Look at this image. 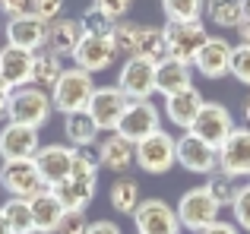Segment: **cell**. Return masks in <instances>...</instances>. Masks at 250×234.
I'll list each match as a JSON object with an SVG mask.
<instances>
[{
  "instance_id": "obj_1",
  "label": "cell",
  "mask_w": 250,
  "mask_h": 234,
  "mask_svg": "<svg viewBox=\"0 0 250 234\" xmlns=\"http://www.w3.org/2000/svg\"><path fill=\"white\" fill-rule=\"evenodd\" d=\"M95 89L98 86H95V79H92V73H85L80 67H70V70H63L57 86L51 89V101H54L57 111L67 117L73 111H85L92 95H95Z\"/></svg>"
},
{
  "instance_id": "obj_2",
  "label": "cell",
  "mask_w": 250,
  "mask_h": 234,
  "mask_svg": "<svg viewBox=\"0 0 250 234\" xmlns=\"http://www.w3.org/2000/svg\"><path fill=\"white\" fill-rule=\"evenodd\" d=\"M51 111H54V101L44 89L38 86H25L16 89L10 95V111H6V120L10 123H22V127L42 130L44 123L51 120Z\"/></svg>"
},
{
  "instance_id": "obj_3",
  "label": "cell",
  "mask_w": 250,
  "mask_h": 234,
  "mask_svg": "<svg viewBox=\"0 0 250 234\" xmlns=\"http://www.w3.org/2000/svg\"><path fill=\"white\" fill-rule=\"evenodd\" d=\"M219 209L222 206L215 203L212 196H209L206 187H193V190H187L181 196V203H177V222H181V228L187 231H206L209 225L219 222Z\"/></svg>"
},
{
  "instance_id": "obj_4",
  "label": "cell",
  "mask_w": 250,
  "mask_h": 234,
  "mask_svg": "<svg viewBox=\"0 0 250 234\" xmlns=\"http://www.w3.org/2000/svg\"><path fill=\"white\" fill-rule=\"evenodd\" d=\"M165 44H168V57L181 63H190L193 67L200 48L209 41V32L203 22H165Z\"/></svg>"
},
{
  "instance_id": "obj_5",
  "label": "cell",
  "mask_w": 250,
  "mask_h": 234,
  "mask_svg": "<svg viewBox=\"0 0 250 234\" xmlns=\"http://www.w3.org/2000/svg\"><path fill=\"white\" fill-rule=\"evenodd\" d=\"M136 165L146 174H168L177 165V139L165 130L136 142Z\"/></svg>"
},
{
  "instance_id": "obj_6",
  "label": "cell",
  "mask_w": 250,
  "mask_h": 234,
  "mask_svg": "<svg viewBox=\"0 0 250 234\" xmlns=\"http://www.w3.org/2000/svg\"><path fill=\"white\" fill-rule=\"evenodd\" d=\"M234 117H231V111H228L225 105H215V101H206L203 105V111H200V117L193 120V127L187 130V133H193V136H200L206 146H212L215 152H219L222 146H225V139L234 133Z\"/></svg>"
},
{
  "instance_id": "obj_7",
  "label": "cell",
  "mask_w": 250,
  "mask_h": 234,
  "mask_svg": "<svg viewBox=\"0 0 250 234\" xmlns=\"http://www.w3.org/2000/svg\"><path fill=\"white\" fill-rule=\"evenodd\" d=\"M0 187H3L10 196H19V199H32V196L48 190V184L42 180V174H38V168H35L32 158L3 161V165H0Z\"/></svg>"
},
{
  "instance_id": "obj_8",
  "label": "cell",
  "mask_w": 250,
  "mask_h": 234,
  "mask_svg": "<svg viewBox=\"0 0 250 234\" xmlns=\"http://www.w3.org/2000/svg\"><path fill=\"white\" fill-rule=\"evenodd\" d=\"M159 130H162V114H159V108H155L152 101H130L127 114L121 117V123H117L114 133L136 146V142L149 139V136L159 133Z\"/></svg>"
},
{
  "instance_id": "obj_9",
  "label": "cell",
  "mask_w": 250,
  "mask_h": 234,
  "mask_svg": "<svg viewBox=\"0 0 250 234\" xmlns=\"http://www.w3.org/2000/svg\"><path fill=\"white\" fill-rule=\"evenodd\" d=\"M32 161H35L42 180L48 184V190H54L63 180H70V174H73V146H61V142L42 146Z\"/></svg>"
},
{
  "instance_id": "obj_10",
  "label": "cell",
  "mask_w": 250,
  "mask_h": 234,
  "mask_svg": "<svg viewBox=\"0 0 250 234\" xmlns=\"http://www.w3.org/2000/svg\"><path fill=\"white\" fill-rule=\"evenodd\" d=\"M155 67H159V63H152V60L130 57V60L121 67L117 89H121L130 101H149V95L155 92Z\"/></svg>"
},
{
  "instance_id": "obj_11",
  "label": "cell",
  "mask_w": 250,
  "mask_h": 234,
  "mask_svg": "<svg viewBox=\"0 0 250 234\" xmlns=\"http://www.w3.org/2000/svg\"><path fill=\"white\" fill-rule=\"evenodd\" d=\"M133 225L140 234H181L177 212L171 209L165 199H143L133 212Z\"/></svg>"
},
{
  "instance_id": "obj_12",
  "label": "cell",
  "mask_w": 250,
  "mask_h": 234,
  "mask_svg": "<svg viewBox=\"0 0 250 234\" xmlns=\"http://www.w3.org/2000/svg\"><path fill=\"white\" fill-rule=\"evenodd\" d=\"M3 32H6V44H10V48H19V51L38 54V51H44V44H48V22H42V19L32 16V13L13 16L10 22L3 25Z\"/></svg>"
},
{
  "instance_id": "obj_13",
  "label": "cell",
  "mask_w": 250,
  "mask_h": 234,
  "mask_svg": "<svg viewBox=\"0 0 250 234\" xmlns=\"http://www.w3.org/2000/svg\"><path fill=\"white\" fill-rule=\"evenodd\" d=\"M127 105H130V98L117 86H102V89H95V95H92L85 111L92 114L98 130H117L121 117L127 114Z\"/></svg>"
},
{
  "instance_id": "obj_14",
  "label": "cell",
  "mask_w": 250,
  "mask_h": 234,
  "mask_svg": "<svg viewBox=\"0 0 250 234\" xmlns=\"http://www.w3.org/2000/svg\"><path fill=\"white\" fill-rule=\"evenodd\" d=\"M177 165L187 168L190 174H215L219 168V152L212 146L200 139L193 133H181L177 136Z\"/></svg>"
},
{
  "instance_id": "obj_15",
  "label": "cell",
  "mask_w": 250,
  "mask_h": 234,
  "mask_svg": "<svg viewBox=\"0 0 250 234\" xmlns=\"http://www.w3.org/2000/svg\"><path fill=\"white\" fill-rule=\"evenodd\" d=\"M38 149H42V136H38V130L22 127V123H6V127L0 130V158H3V161L35 158Z\"/></svg>"
},
{
  "instance_id": "obj_16",
  "label": "cell",
  "mask_w": 250,
  "mask_h": 234,
  "mask_svg": "<svg viewBox=\"0 0 250 234\" xmlns=\"http://www.w3.org/2000/svg\"><path fill=\"white\" fill-rule=\"evenodd\" d=\"M219 171L228 177L241 180L250 177V130H234L225 139V146L219 149Z\"/></svg>"
},
{
  "instance_id": "obj_17",
  "label": "cell",
  "mask_w": 250,
  "mask_h": 234,
  "mask_svg": "<svg viewBox=\"0 0 250 234\" xmlns=\"http://www.w3.org/2000/svg\"><path fill=\"white\" fill-rule=\"evenodd\" d=\"M231 54L234 48L222 35H209V41L200 48V54L193 60V70L206 79H222V76L231 73Z\"/></svg>"
},
{
  "instance_id": "obj_18",
  "label": "cell",
  "mask_w": 250,
  "mask_h": 234,
  "mask_svg": "<svg viewBox=\"0 0 250 234\" xmlns=\"http://www.w3.org/2000/svg\"><path fill=\"white\" fill-rule=\"evenodd\" d=\"M32 60H35L32 51H19V48L3 44L0 48V82L6 89H13V92L32 86Z\"/></svg>"
},
{
  "instance_id": "obj_19",
  "label": "cell",
  "mask_w": 250,
  "mask_h": 234,
  "mask_svg": "<svg viewBox=\"0 0 250 234\" xmlns=\"http://www.w3.org/2000/svg\"><path fill=\"white\" fill-rule=\"evenodd\" d=\"M114 60H117V51H114V41H111V38L83 35L80 48L73 51V63L80 70H85V73H102V70H108Z\"/></svg>"
},
{
  "instance_id": "obj_20",
  "label": "cell",
  "mask_w": 250,
  "mask_h": 234,
  "mask_svg": "<svg viewBox=\"0 0 250 234\" xmlns=\"http://www.w3.org/2000/svg\"><path fill=\"white\" fill-rule=\"evenodd\" d=\"M98 165L102 168H108V171H114V174H124L130 165H136V146L133 142H127L124 136H117V133H108L102 142H98Z\"/></svg>"
},
{
  "instance_id": "obj_21",
  "label": "cell",
  "mask_w": 250,
  "mask_h": 234,
  "mask_svg": "<svg viewBox=\"0 0 250 234\" xmlns=\"http://www.w3.org/2000/svg\"><path fill=\"white\" fill-rule=\"evenodd\" d=\"M203 95H200V89H184V92H177V95H168L165 98V114H168V120L174 123V127H181V130H190L193 127V120L200 117L203 111Z\"/></svg>"
},
{
  "instance_id": "obj_22",
  "label": "cell",
  "mask_w": 250,
  "mask_h": 234,
  "mask_svg": "<svg viewBox=\"0 0 250 234\" xmlns=\"http://www.w3.org/2000/svg\"><path fill=\"white\" fill-rule=\"evenodd\" d=\"M80 41H83L80 19H54L48 25V44H44V51H51L57 57H73Z\"/></svg>"
},
{
  "instance_id": "obj_23",
  "label": "cell",
  "mask_w": 250,
  "mask_h": 234,
  "mask_svg": "<svg viewBox=\"0 0 250 234\" xmlns=\"http://www.w3.org/2000/svg\"><path fill=\"white\" fill-rule=\"evenodd\" d=\"M190 76H193V67H190V63H181V60H174V57H165V60L155 67V92H162L165 98L168 95L184 92V89L193 86Z\"/></svg>"
},
{
  "instance_id": "obj_24",
  "label": "cell",
  "mask_w": 250,
  "mask_h": 234,
  "mask_svg": "<svg viewBox=\"0 0 250 234\" xmlns=\"http://www.w3.org/2000/svg\"><path fill=\"white\" fill-rule=\"evenodd\" d=\"M29 206H32V222H35V231H44V234L57 231L63 212H67L61 206V199L54 196V190H44V193H38V196H32Z\"/></svg>"
},
{
  "instance_id": "obj_25",
  "label": "cell",
  "mask_w": 250,
  "mask_h": 234,
  "mask_svg": "<svg viewBox=\"0 0 250 234\" xmlns=\"http://www.w3.org/2000/svg\"><path fill=\"white\" fill-rule=\"evenodd\" d=\"M95 190H98V180L70 177V180H63L61 187H54V196L61 199L63 209H80V212H85V206L95 199Z\"/></svg>"
},
{
  "instance_id": "obj_26",
  "label": "cell",
  "mask_w": 250,
  "mask_h": 234,
  "mask_svg": "<svg viewBox=\"0 0 250 234\" xmlns=\"http://www.w3.org/2000/svg\"><path fill=\"white\" fill-rule=\"evenodd\" d=\"M63 133H67L73 149H85L98 139V123L92 120L89 111H73V114L63 117Z\"/></svg>"
},
{
  "instance_id": "obj_27",
  "label": "cell",
  "mask_w": 250,
  "mask_h": 234,
  "mask_svg": "<svg viewBox=\"0 0 250 234\" xmlns=\"http://www.w3.org/2000/svg\"><path fill=\"white\" fill-rule=\"evenodd\" d=\"M133 57H143V60L162 63L168 57V44H165V32L152 29V25H136V48Z\"/></svg>"
},
{
  "instance_id": "obj_28",
  "label": "cell",
  "mask_w": 250,
  "mask_h": 234,
  "mask_svg": "<svg viewBox=\"0 0 250 234\" xmlns=\"http://www.w3.org/2000/svg\"><path fill=\"white\" fill-rule=\"evenodd\" d=\"M206 19L219 29H238L247 19L244 0H206Z\"/></svg>"
},
{
  "instance_id": "obj_29",
  "label": "cell",
  "mask_w": 250,
  "mask_h": 234,
  "mask_svg": "<svg viewBox=\"0 0 250 234\" xmlns=\"http://www.w3.org/2000/svg\"><path fill=\"white\" fill-rule=\"evenodd\" d=\"M61 76H63L61 57L51 54V51H38L35 60H32V86H38V89H54Z\"/></svg>"
},
{
  "instance_id": "obj_30",
  "label": "cell",
  "mask_w": 250,
  "mask_h": 234,
  "mask_svg": "<svg viewBox=\"0 0 250 234\" xmlns=\"http://www.w3.org/2000/svg\"><path fill=\"white\" fill-rule=\"evenodd\" d=\"M108 203L114 206V212H121V215H133L136 206L143 203L140 199V184H136L133 177H117L114 184H111V190H108Z\"/></svg>"
},
{
  "instance_id": "obj_31",
  "label": "cell",
  "mask_w": 250,
  "mask_h": 234,
  "mask_svg": "<svg viewBox=\"0 0 250 234\" xmlns=\"http://www.w3.org/2000/svg\"><path fill=\"white\" fill-rule=\"evenodd\" d=\"M3 218H6V225H10V231L13 234H29V231H35V222H32V206H29V199H19V196H10L3 203Z\"/></svg>"
},
{
  "instance_id": "obj_32",
  "label": "cell",
  "mask_w": 250,
  "mask_h": 234,
  "mask_svg": "<svg viewBox=\"0 0 250 234\" xmlns=\"http://www.w3.org/2000/svg\"><path fill=\"white\" fill-rule=\"evenodd\" d=\"M168 22H203L206 0H162Z\"/></svg>"
},
{
  "instance_id": "obj_33",
  "label": "cell",
  "mask_w": 250,
  "mask_h": 234,
  "mask_svg": "<svg viewBox=\"0 0 250 234\" xmlns=\"http://www.w3.org/2000/svg\"><path fill=\"white\" fill-rule=\"evenodd\" d=\"M206 190H209V196L215 199V203L222 206V209H231L234 206V199H238V193H241V184L234 177H228V174H222V171H215V174H209V180H206Z\"/></svg>"
},
{
  "instance_id": "obj_34",
  "label": "cell",
  "mask_w": 250,
  "mask_h": 234,
  "mask_svg": "<svg viewBox=\"0 0 250 234\" xmlns=\"http://www.w3.org/2000/svg\"><path fill=\"white\" fill-rule=\"evenodd\" d=\"M80 25H83V35H92V38H111V32H114V19H108L104 13H98L95 6H89V10L80 16Z\"/></svg>"
},
{
  "instance_id": "obj_35",
  "label": "cell",
  "mask_w": 250,
  "mask_h": 234,
  "mask_svg": "<svg viewBox=\"0 0 250 234\" xmlns=\"http://www.w3.org/2000/svg\"><path fill=\"white\" fill-rule=\"evenodd\" d=\"M98 152H92L89 146L85 149H73V174L70 177H80V180H98Z\"/></svg>"
},
{
  "instance_id": "obj_36",
  "label": "cell",
  "mask_w": 250,
  "mask_h": 234,
  "mask_svg": "<svg viewBox=\"0 0 250 234\" xmlns=\"http://www.w3.org/2000/svg\"><path fill=\"white\" fill-rule=\"evenodd\" d=\"M111 41H114V51L117 57H133V48H136V25L130 22H117L114 32H111Z\"/></svg>"
},
{
  "instance_id": "obj_37",
  "label": "cell",
  "mask_w": 250,
  "mask_h": 234,
  "mask_svg": "<svg viewBox=\"0 0 250 234\" xmlns=\"http://www.w3.org/2000/svg\"><path fill=\"white\" fill-rule=\"evenodd\" d=\"M89 225H92V222L85 218V212H80V209H67L54 234H85V231H89Z\"/></svg>"
},
{
  "instance_id": "obj_38",
  "label": "cell",
  "mask_w": 250,
  "mask_h": 234,
  "mask_svg": "<svg viewBox=\"0 0 250 234\" xmlns=\"http://www.w3.org/2000/svg\"><path fill=\"white\" fill-rule=\"evenodd\" d=\"M231 76L238 82L250 86V44H238L231 54Z\"/></svg>"
},
{
  "instance_id": "obj_39",
  "label": "cell",
  "mask_w": 250,
  "mask_h": 234,
  "mask_svg": "<svg viewBox=\"0 0 250 234\" xmlns=\"http://www.w3.org/2000/svg\"><path fill=\"white\" fill-rule=\"evenodd\" d=\"M61 10H63V0H29V13L48 25L54 19H61Z\"/></svg>"
},
{
  "instance_id": "obj_40",
  "label": "cell",
  "mask_w": 250,
  "mask_h": 234,
  "mask_svg": "<svg viewBox=\"0 0 250 234\" xmlns=\"http://www.w3.org/2000/svg\"><path fill=\"white\" fill-rule=\"evenodd\" d=\"M231 212H234V225H238L241 231H250V184L241 187V193H238V199H234Z\"/></svg>"
},
{
  "instance_id": "obj_41",
  "label": "cell",
  "mask_w": 250,
  "mask_h": 234,
  "mask_svg": "<svg viewBox=\"0 0 250 234\" xmlns=\"http://www.w3.org/2000/svg\"><path fill=\"white\" fill-rule=\"evenodd\" d=\"M92 6H95L98 13H104L108 19H114V22H117V19H124V16H127L130 0H95Z\"/></svg>"
},
{
  "instance_id": "obj_42",
  "label": "cell",
  "mask_w": 250,
  "mask_h": 234,
  "mask_svg": "<svg viewBox=\"0 0 250 234\" xmlns=\"http://www.w3.org/2000/svg\"><path fill=\"white\" fill-rule=\"evenodd\" d=\"M29 13V0H0V16H22Z\"/></svg>"
},
{
  "instance_id": "obj_43",
  "label": "cell",
  "mask_w": 250,
  "mask_h": 234,
  "mask_svg": "<svg viewBox=\"0 0 250 234\" xmlns=\"http://www.w3.org/2000/svg\"><path fill=\"white\" fill-rule=\"evenodd\" d=\"M85 234H124V231H121V225H117V222H104V218H98V222L89 225V231H85Z\"/></svg>"
},
{
  "instance_id": "obj_44",
  "label": "cell",
  "mask_w": 250,
  "mask_h": 234,
  "mask_svg": "<svg viewBox=\"0 0 250 234\" xmlns=\"http://www.w3.org/2000/svg\"><path fill=\"white\" fill-rule=\"evenodd\" d=\"M200 234H241V228L231 225V222H215V225H209V228L200 231Z\"/></svg>"
},
{
  "instance_id": "obj_45",
  "label": "cell",
  "mask_w": 250,
  "mask_h": 234,
  "mask_svg": "<svg viewBox=\"0 0 250 234\" xmlns=\"http://www.w3.org/2000/svg\"><path fill=\"white\" fill-rule=\"evenodd\" d=\"M10 95H13V89H6L3 82H0V120L6 117V111H10Z\"/></svg>"
},
{
  "instance_id": "obj_46",
  "label": "cell",
  "mask_w": 250,
  "mask_h": 234,
  "mask_svg": "<svg viewBox=\"0 0 250 234\" xmlns=\"http://www.w3.org/2000/svg\"><path fill=\"white\" fill-rule=\"evenodd\" d=\"M238 35H241V44H250V19H244L238 25Z\"/></svg>"
},
{
  "instance_id": "obj_47",
  "label": "cell",
  "mask_w": 250,
  "mask_h": 234,
  "mask_svg": "<svg viewBox=\"0 0 250 234\" xmlns=\"http://www.w3.org/2000/svg\"><path fill=\"white\" fill-rule=\"evenodd\" d=\"M241 117H244V127L250 130V98L244 101V108H241Z\"/></svg>"
},
{
  "instance_id": "obj_48",
  "label": "cell",
  "mask_w": 250,
  "mask_h": 234,
  "mask_svg": "<svg viewBox=\"0 0 250 234\" xmlns=\"http://www.w3.org/2000/svg\"><path fill=\"white\" fill-rule=\"evenodd\" d=\"M0 234H13L10 225H6V218H3V212H0Z\"/></svg>"
},
{
  "instance_id": "obj_49",
  "label": "cell",
  "mask_w": 250,
  "mask_h": 234,
  "mask_svg": "<svg viewBox=\"0 0 250 234\" xmlns=\"http://www.w3.org/2000/svg\"><path fill=\"white\" fill-rule=\"evenodd\" d=\"M244 10H247V19H250V0H244Z\"/></svg>"
},
{
  "instance_id": "obj_50",
  "label": "cell",
  "mask_w": 250,
  "mask_h": 234,
  "mask_svg": "<svg viewBox=\"0 0 250 234\" xmlns=\"http://www.w3.org/2000/svg\"><path fill=\"white\" fill-rule=\"evenodd\" d=\"M29 234H44V231H29Z\"/></svg>"
},
{
  "instance_id": "obj_51",
  "label": "cell",
  "mask_w": 250,
  "mask_h": 234,
  "mask_svg": "<svg viewBox=\"0 0 250 234\" xmlns=\"http://www.w3.org/2000/svg\"><path fill=\"white\" fill-rule=\"evenodd\" d=\"M0 32H3V19H0Z\"/></svg>"
},
{
  "instance_id": "obj_52",
  "label": "cell",
  "mask_w": 250,
  "mask_h": 234,
  "mask_svg": "<svg viewBox=\"0 0 250 234\" xmlns=\"http://www.w3.org/2000/svg\"><path fill=\"white\" fill-rule=\"evenodd\" d=\"M247 184H250V177H247Z\"/></svg>"
}]
</instances>
